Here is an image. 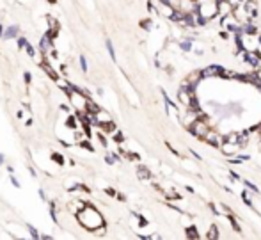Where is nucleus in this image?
I'll return each instance as SVG.
<instances>
[{
    "mask_svg": "<svg viewBox=\"0 0 261 240\" xmlns=\"http://www.w3.org/2000/svg\"><path fill=\"white\" fill-rule=\"evenodd\" d=\"M52 160H55L59 165H64V157L60 153H52Z\"/></svg>",
    "mask_w": 261,
    "mask_h": 240,
    "instance_id": "obj_16",
    "label": "nucleus"
},
{
    "mask_svg": "<svg viewBox=\"0 0 261 240\" xmlns=\"http://www.w3.org/2000/svg\"><path fill=\"white\" fill-rule=\"evenodd\" d=\"M27 228H29V231H30V235H32V238H36V240H38V238H39V237H41L39 233H38V229H36L34 226H30V224H29Z\"/></svg>",
    "mask_w": 261,
    "mask_h": 240,
    "instance_id": "obj_18",
    "label": "nucleus"
},
{
    "mask_svg": "<svg viewBox=\"0 0 261 240\" xmlns=\"http://www.w3.org/2000/svg\"><path fill=\"white\" fill-rule=\"evenodd\" d=\"M50 41H52V34L48 32V34H46V36H43V39H41V45H39L41 50H46V48L50 46Z\"/></svg>",
    "mask_w": 261,
    "mask_h": 240,
    "instance_id": "obj_11",
    "label": "nucleus"
},
{
    "mask_svg": "<svg viewBox=\"0 0 261 240\" xmlns=\"http://www.w3.org/2000/svg\"><path fill=\"white\" fill-rule=\"evenodd\" d=\"M247 140H249V135H247L245 132H241V134H238V144H240V148H241V146H245V144H247Z\"/></svg>",
    "mask_w": 261,
    "mask_h": 240,
    "instance_id": "obj_14",
    "label": "nucleus"
},
{
    "mask_svg": "<svg viewBox=\"0 0 261 240\" xmlns=\"http://www.w3.org/2000/svg\"><path fill=\"white\" fill-rule=\"evenodd\" d=\"M25 50H27V54H29V57H34V55H36V52H34V48H32L30 45H27V46H25Z\"/></svg>",
    "mask_w": 261,
    "mask_h": 240,
    "instance_id": "obj_20",
    "label": "nucleus"
},
{
    "mask_svg": "<svg viewBox=\"0 0 261 240\" xmlns=\"http://www.w3.org/2000/svg\"><path fill=\"white\" fill-rule=\"evenodd\" d=\"M105 162H107V164H114V162H116V155H107V157H105Z\"/></svg>",
    "mask_w": 261,
    "mask_h": 240,
    "instance_id": "obj_22",
    "label": "nucleus"
},
{
    "mask_svg": "<svg viewBox=\"0 0 261 240\" xmlns=\"http://www.w3.org/2000/svg\"><path fill=\"white\" fill-rule=\"evenodd\" d=\"M190 132H192V134H196L197 137H201V139H202V137L208 134V125H206V123H202L201 119H197L194 125H192V130H190Z\"/></svg>",
    "mask_w": 261,
    "mask_h": 240,
    "instance_id": "obj_3",
    "label": "nucleus"
},
{
    "mask_svg": "<svg viewBox=\"0 0 261 240\" xmlns=\"http://www.w3.org/2000/svg\"><path fill=\"white\" fill-rule=\"evenodd\" d=\"M77 219L80 222L82 226L85 228V229H89V231H96V229H101L103 226H105V220L101 217V214L96 210V208H93V206H82V210L77 214Z\"/></svg>",
    "mask_w": 261,
    "mask_h": 240,
    "instance_id": "obj_1",
    "label": "nucleus"
},
{
    "mask_svg": "<svg viewBox=\"0 0 261 240\" xmlns=\"http://www.w3.org/2000/svg\"><path fill=\"white\" fill-rule=\"evenodd\" d=\"M48 2H50V4H55V2H57V0H48Z\"/></svg>",
    "mask_w": 261,
    "mask_h": 240,
    "instance_id": "obj_33",
    "label": "nucleus"
},
{
    "mask_svg": "<svg viewBox=\"0 0 261 240\" xmlns=\"http://www.w3.org/2000/svg\"><path fill=\"white\" fill-rule=\"evenodd\" d=\"M23 78H25V82H27V84H30V80H32V77H30V73H29V71H25Z\"/></svg>",
    "mask_w": 261,
    "mask_h": 240,
    "instance_id": "obj_26",
    "label": "nucleus"
},
{
    "mask_svg": "<svg viewBox=\"0 0 261 240\" xmlns=\"http://www.w3.org/2000/svg\"><path fill=\"white\" fill-rule=\"evenodd\" d=\"M4 158H5V157H4V153H0V165L4 164Z\"/></svg>",
    "mask_w": 261,
    "mask_h": 240,
    "instance_id": "obj_32",
    "label": "nucleus"
},
{
    "mask_svg": "<svg viewBox=\"0 0 261 240\" xmlns=\"http://www.w3.org/2000/svg\"><path fill=\"white\" fill-rule=\"evenodd\" d=\"M219 71H224V69H222V68H219V66H210V68H206V69L202 71V75L210 77V75H217Z\"/></svg>",
    "mask_w": 261,
    "mask_h": 240,
    "instance_id": "obj_10",
    "label": "nucleus"
},
{
    "mask_svg": "<svg viewBox=\"0 0 261 240\" xmlns=\"http://www.w3.org/2000/svg\"><path fill=\"white\" fill-rule=\"evenodd\" d=\"M194 229H196V228H190V231H188L187 235H188V237H192V238H197V233H196Z\"/></svg>",
    "mask_w": 261,
    "mask_h": 240,
    "instance_id": "obj_25",
    "label": "nucleus"
},
{
    "mask_svg": "<svg viewBox=\"0 0 261 240\" xmlns=\"http://www.w3.org/2000/svg\"><path fill=\"white\" fill-rule=\"evenodd\" d=\"M245 185H247V187H249V189H252V190H258V189H256V187H254V185H252V183H250V181H245Z\"/></svg>",
    "mask_w": 261,
    "mask_h": 240,
    "instance_id": "obj_29",
    "label": "nucleus"
},
{
    "mask_svg": "<svg viewBox=\"0 0 261 240\" xmlns=\"http://www.w3.org/2000/svg\"><path fill=\"white\" fill-rule=\"evenodd\" d=\"M11 181H13V185H14V187H20V181L16 180V178H14L13 174H11Z\"/></svg>",
    "mask_w": 261,
    "mask_h": 240,
    "instance_id": "obj_27",
    "label": "nucleus"
},
{
    "mask_svg": "<svg viewBox=\"0 0 261 240\" xmlns=\"http://www.w3.org/2000/svg\"><path fill=\"white\" fill-rule=\"evenodd\" d=\"M247 60H249L252 66H258V64H259V55H258L256 52H249V54H247Z\"/></svg>",
    "mask_w": 261,
    "mask_h": 240,
    "instance_id": "obj_9",
    "label": "nucleus"
},
{
    "mask_svg": "<svg viewBox=\"0 0 261 240\" xmlns=\"http://www.w3.org/2000/svg\"><path fill=\"white\" fill-rule=\"evenodd\" d=\"M142 27H144V29H149V27H151V23H149V20L142 21Z\"/></svg>",
    "mask_w": 261,
    "mask_h": 240,
    "instance_id": "obj_28",
    "label": "nucleus"
},
{
    "mask_svg": "<svg viewBox=\"0 0 261 240\" xmlns=\"http://www.w3.org/2000/svg\"><path fill=\"white\" fill-rule=\"evenodd\" d=\"M238 148H240V144H236V142H229V140L222 144V151H224L226 155H233V153H236Z\"/></svg>",
    "mask_w": 261,
    "mask_h": 240,
    "instance_id": "obj_4",
    "label": "nucleus"
},
{
    "mask_svg": "<svg viewBox=\"0 0 261 240\" xmlns=\"http://www.w3.org/2000/svg\"><path fill=\"white\" fill-rule=\"evenodd\" d=\"M202 139L206 140V142H210V144H213V146H217V144L220 142V137H219V134H217V132H213V130H208V134H206Z\"/></svg>",
    "mask_w": 261,
    "mask_h": 240,
    "instance_id": "obj_6",
    "label": "nucleus"
},
{
    "mask_svg": "<svg viewBox=\"0 0 261 240\" xmlns=\"http://www.w3.org/2000/svg\"><path fill=\"white\" fill-rule=\"evenodd\" d=\"M181 48H183V50H190V48H192V45H190L188 41H183V43H181Z\"/></svg>",
    "mask_w": 261,
    "mask_h": 240,
    "instance_id": "obj_24",
    "label": "nucleus"
},
{
    "mask_svg": "<svg viewBox=\"0 0 261 240\" xmlns=\"http://www.w3.org/2000/svg\"><path fill=\"white\" fill-rule=\"evenodd\" d=\"M27 45H29V41L25 39V38H20V39H18V46H20V48H25Z\"/></svg>",
    "mask_w": 261,
    "mask_h": 240,
    "instance_id": "obj_21",
    "label": "nucleus"
},
{
    "mask_svg": "<svg viewBox=\"0 0 261 240\" xmlns=\"http://www.w3.org/2000/svg\"><path fill=\"white\" fill-rule=\"evenodd\" d=\"M217 13H219V7H217L215 0H210V2H201V5H199V14H201L204 20H208V18L215 16Z\"/></svg>",
    "mask_w": 261,
    "mask_h": 240,
    "instance_id": "obj_2",
    "label": "nucleus"
},
{
    "mask_svg": "<svg viewBox=\"0 0 261 240\" xmlns=\"http://www.w3.org/2000/svg\"><path fill=\"white\" fill-rule=\"evenodd\" d=\"M18 32H20V27H18V25H11L9 29H5V32H4V39H13V38L18 36Z\"/></svg>",
    "mask_w": 261,
    "mask_h": 240,
    "instance_id": "obj_7",
    "label": "nucleus"
},
{
    "mask_svg": "<svg viewBox=\"0 0 261 240\" xmlns=\"http://www.w3.org/2000/svg\"><path fill=\"white\" fill-rule=\"evenodd\" d=\"M217 7H219V14H222V16H227L229 13H231V4H229V0H222V2H219L217 4Z\"/></svg>",
    "mask_w": 261,
    "mask_h": 240,
    "instance_id": "obj_5",
    "label": "nucleus"
},
{
    "mask_svg": "<svg viewBox=\"0 0 261 240\" xmlns=\"http://www.w3.org/2000/svg\"><path fill=\"white\" fill-rule=\"evenodd\" d=\"M80 66H82V71H87V60H85V57H80Z\"/></svg>",
    "mask_w": 261,
    "mask_h": 240,
    "instance_id": "obj_23",
    "label": "nucleus"
},
{
    "mask_svg": "<svg viewBox=\"0 0 261 240\" xmlns=\"http://www.w3.org/2000/svg\"><path fill=\"white\" fill-rule=\"evenodd\" d=\"M107 194H110V196H116V190H114V189H107Z\"/></svg>",
    "mask_w": 261,
    "mask_h": 240,
    "instance_id": "obj_30",
    "label": "nucleus"
},
{
    "mask_svg": "<svg viewBox=\"0 0 261 240\" xmlns=\"http://www.w3.org/2000/svg\"><path fill=\"white\" fill-rule=\"evenodd\" d=\"M98 126H100V128H103L105 132H108V134L116 130V125H114L112 121H103V123H101V121H98Z\"/></svg>",
    "mask_w": 261,
    "mask_h": 240,
    "instance_id": "obj_8",
    "label": "nucleus"
},
{
    "mask_svg": "<svg viewBox=\"0 0 261 240\" xmlns=\"http://www.w3.org/2000/svg\"><path fill=\"white\" fill-rule=\"evenodd\" d=\"M41 68H43V69H44V71L48 73V77H50V78H53V80H57V78H59V77H57V73H55V71H53V69H52V68H50L48 64H41Z\"/></svg>",
    "mask_w": 261,
    "mask_h": 240,
    "instance_id": "obj_12",
    "label": "nucleus"
},
{
    "mask_svg": "<svg viewBox=\"0 0 261 240\" xmlns=\"http://www.w3.org/2000/svg\"><path fill=\"white\" fill-rule=\"evenodd\" d=\"M87 110H89V112H93V114H96V112L100 110V107H98V105H94L93 101L89 100V101H87Z\"/></svg>",
    "mask_w": 261,
    "mask_h": 240,
    "instance_id": "obj_15",
    "label": "nucleus"
},
{
    "mask_svg": "<svg viewBox=\"0 0 261 240\" xmlns=\"http://www.w3.org/2000/svg\"><path fill=\"white\" fill-rule=\"evenodd\" d=\"M39 196H41V198H43L44 201H46V194H44V190H39Z\"/></svg>",
    "mask_w": 261,
    "mask_h": 240,
    "instance_id": "obj_31",
    "label": "nucleus"
},
{
    "mask_svg": "<svg viewBox=\"0 0 261 240\" xmlns=\"http://www.w3.org/2000/svg\"><path fill=\"white\" fill-rule=\"evenodd\" d=\"M137 173H139V178H142V180L151 178V174H149V171H147L146 167H139V169H137Z\"/></svg>",
    "mask_w": 261,
    "mask_h": 240,
    "instance_id": "obj_13",
    "label": "nucleus"
},
{
    "mask_svg": "<svg viewBox=\"0 0 261 240\" xmlns=\"http://www.w3.org/2000/svg\"><path fill=\"white\" fill-rule=\"evenodd\" d=\"M80 146H82V148H85V149H89V151H93V149H94V148H93V146L89 144V140H82V142H80Z\"/></svg>",
    "mask_w": 261,
    "mask_h": 240,
    "instance_id": "obj_19",
    "label": "nucleus"
},
{
    "mask_svg": "<svg viewBox=\"0 0 261 240\" xmlns=\"http://www.w3.org/2000/svg\"><path fill=\"white\" fill-rule=\"evenodd\" d=\"M107 50H108V54H110V59H116V52H114V46H112L110 39L107 41Z\"/></svg>",
    "mask_w": 261,
    "mask_h": 240,
    "instance_id": "obj_17",
    "label": "nucleus"
}]
</instances>
